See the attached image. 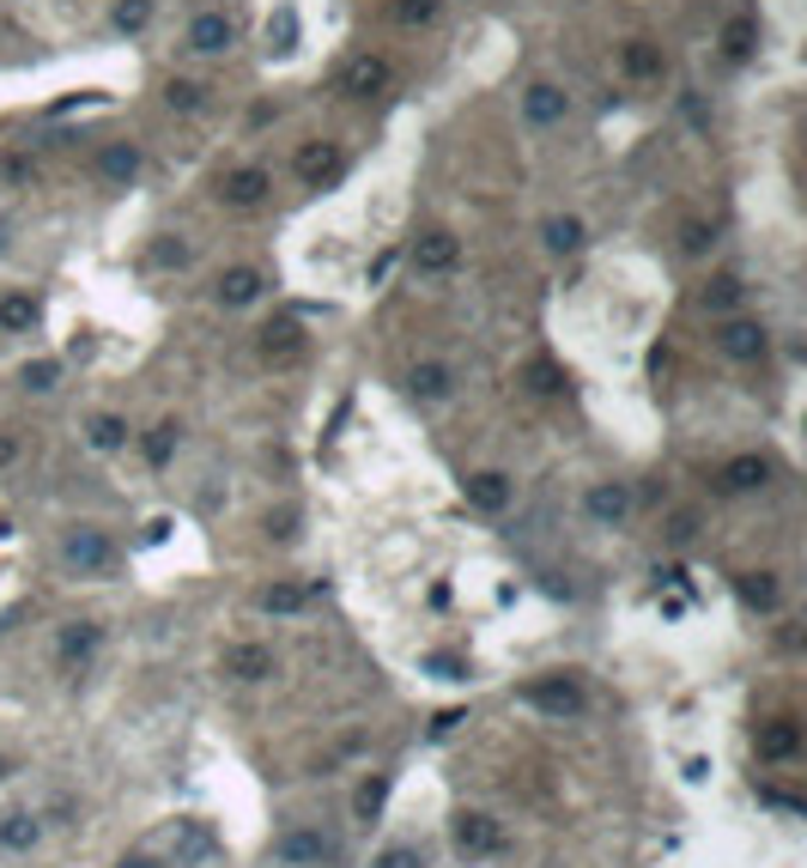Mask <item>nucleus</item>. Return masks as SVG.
<instances>
[{"label": "nucleus", "instance_id": "obj_1", "mask_svg": "<svg viewBox=\"0 0 807 868\" xmlns=\"http://www.w3.org/2000/svg\"><path fill=\"white\" fill-rule=\"evenodd\" d=\"M61 566L79 571V578H104V571L116 566V540H110L104 528H92V523L67 528L61 535Z\"/></svg>", "mask_w": 807, "mask_h": 868}, {"label": "nucleus", "instance_id": "obj_2", "mask_svg": "<svg viewBox=\"0 0 807 868\" xmlns=\"http://www.w3.org/2000/svg\"><path fill=\"white\" fill-rule=\"evenodd\" d=\"M274 863L280 868H322V863H334V838L316 826H292L274 838Z\"/></svg>", "mask_w": 807, "mask_h": 868}, {"label": "nucleus", "instance_id": "obj_3", "mask_svg": "<svg viewBox=\"0 0 807 868\" xmlns=\"http://www.w3.org/2000/svg\"><path fill=\"white\" fill-rule=\"evenodd\" d=\"M456 850L468 856V863H492V856L510 850V838L492 814H456Z\"/></svg>", "mask_w": 807, "mask_h": 868}, {"label": "nucleus", "instance_id": "obj_4", "mask_svg": "<svg viewBox=\"0 0 807 868\" xmlns=\"http://www.w3.org/2000/svg\"><path fill=\"white\" fill-rule=\"evenodd\" d=\"M522 698H528L534 710H553V717H577V710H583V686H577L571 674H553V681H528V686H522Z\"/></svg>", "mask_w": 807, "mask_h": 868}, {"label": "nucleus", "instance_id": "obj_5", "mask_svg": "<svg viewBox=\"0 0 807 868\" xmlns=\"http://www.w3.org/2000/svg\"><path fill=\"white\" fill-rule=\"evenodd\" d=\"M98 644H104V626L98 619H67L61 638H55V656H61V669H86L98 656Z\"/></svg>", "mask_w": 807, "mask_h": 868}, {"label": "nucleus", "instance_id": "obj_6", "mask_svg": "<svg viewBox=\"0 0 807 868\" xmlns=\"http://www.w3.org/2000/svg\"><path fill=\"white\" fill-rule=\"evenodd\" d=\"M716 346L735 358V365H759L765 358V346H771V334H765V322H723V334H716Z\"/></svg>", "mask_w": 807, "mask_h": 868}, {"label": "nucleus", "instance_id": "obj_7", "mask_svg": "<svg viewBox=\"0 0 807 868\" xmlns=\"http://www.w3.org/2000/svg\"><path fill=\"white\" fill-rule=\"evenodd\" d=\"M456 262H462V243H456L450 231H425V237L413 243V274H431V279H437V274H450Z\"/></svg>", "mask_w": 807, "mask_h": 868}, {"label": "nucleus", "instance_id": "obj_8", "mask_svg": "<svg viewBox=\"0 0 807 868\" xmlns=\"http://www.w3.org/2000/svg\"><path fill=\"white\" fill-rule=\"evenodd\" d=\"M304 353V322L298 316H274L268 329H261V358H274V365H292Z\"/></svg>", "mask_w": 807, "mask_h": 868}, {"label": "nucleus", "instance_id": "obj_9", "mask_svg": "<svg viewBox=\"0 0 807 868\" xmlns=\"http://www.w3.org/2000/svg\"><path fill=\"white\" fill-rule=\"evenodd\" d=\"M383 85H389V61H383V55H352L346 73H340V92L346 98H371V92H383Z\"/></svg>", "mask_w": 807, "mask_h": 868}, {"label": "nucleus", "instance_id": "obj_10", "mask_svg": "<svg viewBox=\"0 0 807 868\" xmlns=\"http://www.w3.org/2000/svg\"><path fill=\"white\" fill-rule=\"evenodd\" d=\"M340 164H346V158H340V146H334V140H310V146L298 152V176H304L310 189L334 183V176H340Z\"/></svg>", "mask_w": 807, "mask_h": 868}, {"label": "nucleus", "instance_id": "obj_11", "mask_svg": "<svg viewBox=\"0 0 807 868\" xmlns=\"http://www.w3.org/2000/svg\"><path fill=\"white\" fill-rule=\"evenodd\" d=\"M268 189H274V176L261 171V164H243V171H231L219 183V201H225V207H255Z\"/></svg>", "mask_w": 807, "mask_h": 868}, {"label": "nucleus", "instance_id": "obj_12", "mask_svg": "<svg viewBox=\"0 0 807 868\" xmlns=\"http://www.w3.org/2000/svg\"><path fill=\"white\" fill-rule=\"evenodd\" d=\"M522 116H528L534 128H553V122H565V92L553 85V79H534L528 92H522Z\"/></svg>", "mask_w": 807, "mask_h": 868}, {"label": "nucleus", "instance_id": "obj_13", "mask_svg": "<svg viewBox=\"0 0 807 868\" xmlns=\"http://www.w3.org/2000/svg\"><path fill=\"white\" fill-rule=\"evenodd\" d=\"M225 674H231V681H268V674H274V650L268 644H231L225 650Z\"/></svg>", "mask_w": 807, "mask_h": 868}, {"label": "nucleus", "instance_id": "obj_14", "mask_svg": "<svg viewBox=\"0 0 807 868\" xmlns=\"http://www.w3.org/2000/svg\"><path fill=\"white\" fill-rule=\"evenodd\" d=\"M795 753H802V723L795 717L759 723V760H795Z\"/></svg>", "mask_w": 807, "mask_h": 868}, {"label": "nucleus", "instance_id": "obj_15", "mask_svg": "<svg viewBox=\"0 0 807 868\" xmlns=\"http://www.w3.org/2000/svg\"><path fill=\"white\" fill-rule=\"evenodd\" d=\"M43 844V814H31V808H13V814H0V850H37Z\"/></svg>", "mask_w": 807, "mask_h": 868}, {"label": "nucleus", "instance_id": "obj_16", "mask_svg": "<svg viewBox=\"0 0 807 868\" xmlns=\"http://www.w3.org/2000/svg\"><path fill=\"white\" fill-rule=\"evenodd\" d=\"M589 516H595L601 528H613V523H625L632 516V492L620 487V480H601V487H589Z\"/></svg>", "mask_w": 807, "mask_h": 868}, {"label": "nucleus", "instance_id": "obj_17", "mask_svg": "<svg viewBox=\"0 0 807 868\" xmlns=\"http://www.w3.org/2000/svg\"><path fill=\"white\" fill-rule=\"evenodd\" d=\"M261 286H268V279H261L255 267H225L219 274V304L225 310H243V304L261 298Z\"/></svg>", "mask_w": 807, "mask_h": 868}, {"label": "nucleus", "instance_id": "obj_18", "mask_svg": "<svg viewBox=\"0 0 807 868\" xmlns=\"http://www.w3.org/2000/svg\"><path fill=\"white\" fill-rule=\"evenodd\" d=\"M716 480H723V492H759L771 480V461L765 456H735L729 468L716 473Z\"/></svg>", "mask_w": 807, "mask_h": 868}, {"label": "nucleus", "instance_id": "obj_19", "mask_svg": "<svg viewBox=\"0 0 807 868\" xmlns=\"http://www.w3.org/2000/svg\"><path fill=\"white\" fill-rule=\"evenodd\" d=\"M462 492H468V504H474V511H504V504H510V480H504L498 468L468 473V487H462Z\"/></svg>", "mask_w": 807, "mask_h": 868}, {"label": "nucleus", "instance_id": "obj_20", "mask_svg": "<svg viewBox=\"0 0 807 868\" xmlns=\"http://www.w3.org/2000/svg\"><path fill=\"white\" fill-rule=\"evenodd\" d=\"M98 176H104V183H134V176H140V152H134L128 140H116V146H104V152H98Z\"/></svg>", "mask_w": 807, "mask_h": 868}, {"label": "nucleus", "instance_id": "obj_21", "mask_svg": "<svg viewBox=\"0 0 807 868\" xmlns=\"http://www.w3.org/2000/svg\"><path fill=\"white\" fill-rule=\"evenodd\" d=\"M231 37H237V31H231V19H225V13H201L195 25H189V43H195L201 55H219V49H231Z\"/></svg>", "mask_w": 807, "mask_h": 868}, {"label": "nucleus", "instance_id": "obj_22", "mask_svg": "<svg viewBox=\"0 0 807 868\" xmlns=\"http://www.w3.org/2000/svg\"><path fill=\"white\" fill-rule=\"evenodd\" d=\"M541 237H547L553 255H577V250H583V219H571V213H553V219L541 225Z\"/></svg>", "mask_w": 807, "mask_h": 868}, {"label": "nucleus", "instance_id": "obj_23", "mask_svg": "<svg viewBox=\"0 0 807 868\" xmlns=\"http://www.w3.org/2000/svg\"><path fill=\"white\" fill-rule=\"evenodd\" d=\"M389 789H395V777H389V772L365 777V784H359V796H352V814H359V820L371 826V820L383 814V802H389Z\"/></svg>", "mask_w": 807, "mask_h": 868}, {"label": "nucleus", "instance_id": "obj_24", "mask_svg": "<svg viewBox=\"0 0 807 868\" xmlns=\"http://www.w3.org/2000/svg\"><path fill=\"white\" fill-rule=\"evenodd\" d=\"M450 365H413V377H407V389L419 395V401H443V395H450Z\"/></svg>", "mask_w": 807, "mask_h": 868}, {"label": "nucleus", "instance_id": "obj_25", "mask_svg": "<svg viewBox=\"0 0 807 868\" xmlns=\"http://www.w3.org/2000/svg\"><path fill=\"white\" fill-rule=\"evenodd\" d=\"M735 590H741V602L759 607V614H771V607H777V578H771V571H747Z\"/></svg>", "mask_w": 807, "mask_h": 868}, {"label": "nucleus", "instance_id": "obj_26", "mask_svg": "<svg viewBox=\"0 0 807 868\" xmlns=\"http://www.w3.org/2000/svg\"><path fill=\"white\" fill-rule=\"evenodd\" d=\"M170 456H177V420H158L152 432H146V461H152V468H164Z\"/></svg>", "mask_w": 807, "mask_h": 868}, {"label": "nucleus", "instance_id": "obj_27", "mask_svg": "<svg viewBox=\"0 0 807 868\" xmlns=\"http://www.w3.org/2000/svg\"><path fill=\"white\" fill-rule=\"evenodd\" d=\"M741 292H747V286H741L735 274H716L711 286H704V310H735V304H741Z\"/></svg>", "mask_w": 807, "mask_h": 868}, {"label": "nucleus", "instance_id": "obj_28", "mask_svg": "<svg viewBox=\"0 0 807 868\" xmlns=\"http://www.w3.org/2000/svg\"><path fill=\"white\" fill-rule=\"evenodd\" d=\"M723 55H729V61H747V55H753V19H729V25H723Z\"/></svg>", "mask_w": 807, "mask_h": 868}, {"label": "nucleus", "instance_id": "obj_29", "mask_svg": "<svg viewBox=\"0 0 807 868\" xmlns=\"http://www.w3.org/2000/svg\"><path fill=\"white\" fill-rule=\"evenodd\" d=\"M86 432H92V449H122V444H128V425H122L116 413H98Z\"/></svg>", "mask_w": 807, "mask_h": 868}, {"label": "nucleus", "instance_id": "obj_30", "mask_svg": "<svg viewBox=\"0 0 807 868\" xmlns=\"http://www.w3.org/2000/svg\"><path fill=\"white\" fill-rule=\"evenodd\" d=\"M625 73L632 79H656L662 73V55H656L650 43H625Z\"/></svg>", "mask_w": 807, "mask_h": 868}, {"label": "nucleus", "instance_id": "obj_31", "mask_svg": "<svg viewBox=\"0 0 807 868\" xmlns=\"http://www.w3.org/2000/svg\"><path fill=\"white\" fill-rule=\"evenodd\" d=\"M304 602H310V590H298V583H274V590L261 595V607H268V614H298Z\"/></svg>", "mask_w": 807, "mask_h": 868}, {"label": "nucleus", "instance_id": "obj_32", "mask_svg": "<svg viewBox=\"0 0 807 868\" xmlns=\"http://www.w3.org/2000/svg\"><path fill=\"white\" fill-rule=\"evenodd\" d=\"M31 322H37V304H31L25 292L0 298V329H31Z\"/></svg>", "mask_w": 807, "mask_h": 868}, {"label": "nucleus", "instance_id": "obj_33", "mask_svg": "<svg viewBox=\"0 0 807 868\" xmlns=\"http://www.w3.org/2000/svg\"><path fill=\"white\" fill-rule=\"evenodd\" d=\"M19 382H25L31 395H49L55 382H61V365H55V358H37V365H25V370H19Z\"/></svg>", "mask_w": 807, "mask_h": 868}, {"label": "nucleus", "instance_id": "obj_34", "mask_svg": "<svg viewBox=\"0 0 807 868\" xmlns=\"http://www.w3.org/2000/svg\"><path fill=\"white\" fill-rule=\"evenodd\" d=\"M268 43H274L280 55H286L292 43H298V13H292V7H280V13L268 19Z\"/></svg>", "mask_w": 807, "mask_h": 868}, {"label": "nucleus", "instance_id": "obj_35", "mask_svg": "<svg viewBox=\"0 0 807 868\" xmlns=\"http://www.w3.org/2000/svg\"><path fill=\"white\" fill-rule=\"evenodd\" d=\"M152 19V0H116V31H146Z\"/></svg>", "mask_w": 807, "mask_h": 868}, {"label": "nucleus", "instance_id": "obj_36", "mask_svg": "<svg viewBox=\"0 0 807 868\" xmlns=\"http://www.w3.org/2000/svg\"><path fill=\"white\" fill-rule=\"evenodd\" d=\"M164 104H170V110H201V85H195V79H170V85H164Z\"/></svg>", "mask_w": 807, "mask_h": 868}, {"label": "nucleus", "instance_id": "obj_37", "mask_svg": "<svg viewBox=\"0 0 807 868\" xmlns=\"http://www.w3.org/2000/svg\"><path fill=\"white\" fill-rule=\"evenodd\" d=\"M528 389H541V395H559V389H565L559 365H547V358H534V365H528Z\"/></svg>", "mask_w": 807, "mask_h": 868}, {"label": "nucleus", "instance_id": "obj_38", "mask_svg": "<svg viewBox=\"0 0 807 868\" xmlns=\"http://www.w3.org/2000/svg\"><path fill=\"white\" fill-rule=\"evenodd\" d=\"M152 262H158V267H183V262H189V243H183V237H158V243H152Z\"/></svg>", "mask_w": 807, "mask_h": 868}, {"label": "nucleus", "instance_id": "obj_39", "mask_svg": "<svg viewBox=\"0 0 807 868\" xmlns=\"http://www.w3.org/2000/svg\"><path fill=\"white\" fill-rule=\"evenodd\" d=\"M711 243H716V231H711V225H704V219H692L686 231H680V250H686V255H704V250H711Z\"/></svg>", "mask_w": 807, "mask_h": 868}, {"label": "nucleus", "instance_id": "obj_40", "mask_svg": "<svg viewBox=\"0 0 807 868\" xmlns=\"http://www.w3.org/2000/svg\"><path fill=\"white\" fill-rule=\"evenodd\" d=\"M377 868H425V863H419L413 844H389V850L377 856Z\"/></svg>", "mask_w": 807, "mask_h": 868}, {"label": "nucleus", "instance_id": "obj_41", "mask_svg": "<svg viewBox=\"0 0 807 868\" xmlns=\"http://www.w3.org/2000/svg\"><path fill=\"white\" fill-rule=\"evenodd\" d=\"M437 19V0H401V25H431Z\"/></svg>", "mask_w": 807, "mask_h": 868}, {"label": "nucleus", "instance_id": "obj_42", "mask_svg": "<svg viewBox=\"0 0 807 868\" xmlns=\"http://www.w3.org/2000/svg\"><path fill=\"white\" fill-rule=\"evenodd\" d=\"M425 669L437 674V681H468V662H462V656H431Z\"/></svg>", "mask_w": 807, "mask_h": 868}, {"label": "nucleus", "instance_id": "obj_43", "mask_svg": "<svg viewBox=\"0 0 807 868\" xmlns=\"http://www.w3.org/2000/svg\"><path fill=\"white\" fill-rule=\"evenodd\" d=\"M116 868H158V863H152V856H122Z\"/></svg>", "mask_w": 807, "mask_h": 868}, {"label": "nucleus", "instance_id": "obj_44", "mask_svg": "<svg viewBox=\"0 0 807 868\" xmlns=\"http://www.w3.org/2000/svg\"><path fill=\"white\" fill-rule=\"evenodd\" d=\"M13 456H19V444H13V437H0V468H7Z\"/></svg>", "mask_w": 807, "mask_h": 868}, {"label": "nucleus", "instance_id": "obj_45", "mask_svg": "<svg viewBox=\"0 0 807 868\" xmlns=\"http://www.w3.org/2000/svg\"><path fill=\"white\" fill-rule=\"evenodd\" d=\"M7 777H13V760H7V753H0V784H7Z\"/></svg>", "mask_w": 807, "mask_h": 868}]
</instances>
